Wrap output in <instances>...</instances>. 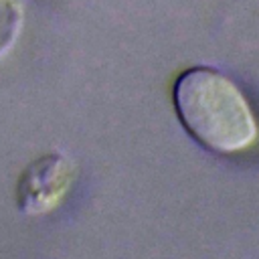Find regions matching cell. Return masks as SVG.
<instances>
[{
    "label": "cell",
    "instance_id": "cell-2",
    "mask_svg": "<svg viewBox=\"0 0 259 259\" xmlns=\"http://www.w3.org/2000/svg\"><path fill=\"white\" fill-rule=\"evenodd\" d=\"M75 176L77 166L63 152H49L34 158L16 180L14 200L18 212L26 217L53 212L67 198Z\"/></svg>",
    "mask_w": 259,
    "mask_h": 259
},
{
    "label": "cell",
    "instance_id": "cell-3",
    "mask_svg": "<svg viewBox=\"0 0 259 259\" xmlns=\"http://www.w3.org/2000/svg\"><path fill=\"white\" fill-rule=\"evenodd\" d=\"M24 26V6L20 0H0V61L8 57Z\"/></svg>",
    "mask_w": 259,
    "mask_h": 259
},
{
    "label": "cell",
    "instance_id": "cell-1",
    "mask_svg": "<svg viewBox=\"0 0 259 259\" xmlns=\"http://www.w3.org/2000/svg\"><path fill=\"white\" fill-rule=\"evenodd\" d=\"M172 103L184 132L212 154L245 152L259 138V125L245 93L219 69L182 71L172 87Z\"/></svg>",
    "mask_w": 259,
    "mask_h": 259
}]
</instances>
